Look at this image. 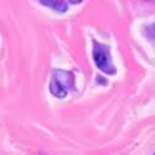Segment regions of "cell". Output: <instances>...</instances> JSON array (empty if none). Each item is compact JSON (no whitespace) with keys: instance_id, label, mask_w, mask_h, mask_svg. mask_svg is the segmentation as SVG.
I'll return each instance as SVG.
<instances>
[{"instance_id":"1","label":"cell","mask_w":155,"mask_h":155,"mask_svg":"<svg viewBox=\"0 0 155 155\" xmlns=\"http://www.w3.org/2000/svg\"><path fill=\"white\" fill-rule=\"evenodd\" d=\"M71 88H73V73H69V71H63V69L54 71L52 82H50V92L54 94V96L65 98Z\"/></svg>"},{"instance_id":"2","label":"cell","mask_w":155,"mask_h":155,"mask_svg":"<svg viewBox=\"0 0 155 155\" xmlns=\"http://www.w3.org/2000/svg\"><path fill=\"white\" fill-rule=\"evenodd\" d=\"M92 56H94V63L100 71H104L107 75H115L117 69L115 65L111 63V56H109V48L105 44H100V42H94L92 46Z\"/></svg>"},{"instance_id":"3","label":"cell","mask_w":155,"mask_h":155,"mask_svg":"<svg viewBox=\"0 0 155 155\" xmlns=\"http://www.w3.org/2000/svg\"><path fill=\"white\" fill-rule=\"evenodd\" d=\"M40 4L48 6L56 12H67V2L65 0H40Z\"/></svg>"},{"instance_id":"4","label":"cell","mask_w":155,"mask_h":155,"mask_svg":"<svg viewBox=\"0 0 155 155\" xmlns=\"http://www.w3.org/2000/svg\"><path fill=\"white\" fill-rule=\"evenodd\" d=\"M146 35H147L150 38H153V40H155V23H153V25H150V27L146 29Z\"/></svg>"},{"instance_id":"5","label":"cell","mask_w":155,"mask_h":155,"mask_svg":"<svg viewBox=\"0 0 155 155\" xmlns=\"http://www.w3.org/2000/svg\"><path fill=\"white\" fill-rule=\"evenodd\" d=\"M69 2H73V4H79V2H81V0H69Z\"/></svg>"}]
</instances>
